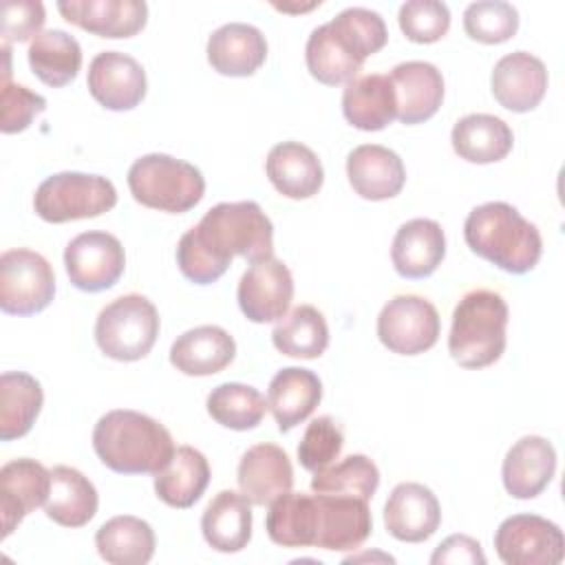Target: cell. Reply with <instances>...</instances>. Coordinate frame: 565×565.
Masks as SVG:
<instances>
[{
	"label": "cell",
	"instance_id": "37",
	"mask_svg": "<svg viewBox=\"0 0 565 565\" xmlns=\"http://www.w3.org/2000/svg\"><path fill=\"white\" fill-rule=\"evenodd\" d=\"M316 523H318L316 494L289 490L269 503L265 530L276 545L313 547Z\"/></svg>",
	"mask_w": 565,
	"mask_h": 565
},
{
	"label": "cell",
	"instance_id": "20",
	"mask_svg": "<svg viewBox=\"0 0 565 565\" xmlns=\"http://www.w3.org/2000/svg\"><path fill=\"white\" fill-rule=\"evenodd\" d=\"M347 177L362 199L386 201L402 192L406 168L395 150L380 143H362L347 157Z\"/></svg>",
	"mask_w": 565,
	"mask_h": 565
},
{
	"label": "cell",
	"instance_id": "2",
	"mask_svg": "<svg viewBox=\"0 0 565 565\" xmlns=\"http://www.w3.org/2000/svg\"><path fill=\"white\" fill-rule=\"evenodd\" d=\"M99 461L119 475H157L174 455L170 430L139 411L115 408L93 428Z\"/></svg>",
	"mask_w": 565,
	"mask_h": 565
},
{
	"label": "cell",
	"instance_id": "46",
	"mask_svg": "<svg viewBox=\"0 0 565 565\" xmlns=\"http://www.w3.org/2000/svg\"><path fill=\"white\" fill-rule=\"evenodd\" d=\"M46 13L38 0H7L2 4V44L26 42L42 33Z\"/></svg>",
	"mask_w": 565,
	"mask_h": 565
},
{
	"label": "cell",
	"instance_id": "15",
	"mask_svg": "<svg viewBox=\"0 0 565 565\" xmlns=\"http://www.w3.org/2000/svg\"><path fill=\"white\" fill-rule=\"evenodd\" d=\"M441 523V508L430 488L404 481L397 483L384 503L386 532L406 543H422L430 539Z\"/></svg>",
	"mask_w": 565,
	"mask_h": 565
},
{
	"label": "cell",
	"instance_id": "44",
	"mask_svg": "<svg viewBox=\"0 0 565 565\" xmlns=\"http://www.w3.org/2000/svg\"><path fill=\"white\" fill-rule=\"evenodd\" d=\"M402 33L417 44H433L450 29V11L439 0H408L399 7Z\"/></svg>",
	"mask_w": 565,
	"mask_h": 565
},
{
	"label": "cell",
	"instance_id": "11",
	"mask_svg": "<svg viewBox=\"0 0 565 565\" xmlns=\"http://www.w3.org/2000/svg\"><path fill=\"white\" fill-rule=\"evenodd\" d=\"M64 267L77 289L106 291L117 285L126 269L124 245L108 232H82L66 245Z\"/></svg>",
	"mask_w": 565,
	"mask_h": 565
},
{
	"label": "cell",
	"instance_id": "38",
	"mask_svg": "<svg viewBox=\"0 0 565 565\" xmlns=\"http://www.w3.org/2000/svg\"><path fill=\"white\" fill-rule=\"evenodd\" d=\"M271 342L282 355L316 360L329 347V327L316 307L298 305L276 322Z\"/></svg>",
	"mask_w": 565,
	"mask_h": 565
},
{
	"label": "cell",
	"instance_id": "22",
	"mask_svg": "<svg viewBox=\"0 0 565 565\" xmlns=\"http://www.w3.org/2000/svg\"><path fill=\"white\" fill-rule=\"evenodd\" d=\"M397 99V119L406 126L430 119L444 102L441 71L430 62H402L391 71Z\"/></svg>",
	"mask_w": 565,
	"mask_h": 565
},
{
	"label": "cell",
	"instance_id": "10",
	"mask_svg": "<svg viewBox=\"0 0 565 565\" xmlns=\"http://www.w3.org/2000/svg\"><path fill=\"white\" fill-rule=\"evenodd\" d=\"M494 550L505 565H558L565 556V536L545 516L512 514L499 523Z\"/></svg>",
	"mask_w": 565,
	"mask_h": 565
},
{
	"label": "cell",
	"instance_id": "12",
	"mask_svg": "<svg viewBox=\"0 0 565 565\" xmlns=\"http://www.w3.org/2000/svg\"><path fill=\"white\" fill-rule=\"evenodd\" d=\"M236 298L247 320L256 324L280 320L294 298V276L280 258H263L245 269L238 280Z\"/></svg>",
	"mask_w": 565,
	"mask_h": 565
},
{
	"label": "cell",
	"instance_id": "40",
	"mask_svg": "<svg viewBox=\"0 0 565 565\" xmlns=\"http://www.w3.org/2000/svg\"><path fill=\"white\" fill-rule=\"evenodd\" d=\"M380 486V470L366 455H349L313 472L311 490L318 494H344L369 501Z\"/></svg>",
	"mask_w": 565,
	"mask_h": 565
},
{
	"label": "cell",
	"instance_id": "5",
	"mask_svg": "<svg viewBox=\"0 0 565 565\" xmlns=\"http://www.w3.org/2000/svg\"><path fill=\"white\" fill-rule=\"evenodd\" d=\"M126 181L137 203L170 214L192 210L205 194V179L196 166L161 152L139 157Z\"/></svg>",
	"mask_w": 565,
	"mask_h": 565
},
{
	"label": "cell",
	"instance_id": "19",
	"mask_svg": "<svg viewBox=\"0 0 565 565\" xmlns=\"http://www.w3.org/2000/svg\"><path fill=\"white\" fill-rule=\"evenodd\" d=\"M556 472V450L539 435H525L512 444L501 466L503 488L514 499H534Z\"/></svg>",
	"mask_w": 565,
	"mask_h": 565
},
{
	"label": "cell",
	"instance_id": "28",
	"mask_svg": "<svg viewBox=\"0 0 565 565\" xmlns=\"http://www.w3.org/2000/svg\"><path fill=\"white\" fill-rule=\"evenodd\" d=\"M344 119L360 130L375 132L397 119L395 88L388 75L369 73L358 75L342 93Z\"/></svg>",
	"mask_w": 565,
	"mask_h": 565
},
{
	"label": "cell",
	"instance_id": "24",
	"mask_svg": "<svg viewBox=\"0 0 565 565\" xmlns=\"http://www.w3.org/2000/svg\"><path fill=\"white\" fill-rule=\"evenodd\" d=\"M446 256V236L433 218H411L395 232L391 260L402 278L430 276Z\"/></svg>",
	"mask_w": 565,
	"mask_h": 565
},
{
	"label": "cell",
	"instance_id": "42",
	"mask_svg": "<svg viewBox=\"0 0 565 565\" xmlns=\"http://www.w3.org/2000/svg\"><path fill=\"white\" fill-rule=\"evenodd\" d=\"M331 24L342 33V38L353 46V51L366 60L369 55L384 49L388 40L386 24L377 11L364 7H349L340 11Z\"/></svg>",
	"mask_w": 565,
	"mask_h": 565
},
{
	"label": "cell",
	"instance_id": "36",
	"mask_svg": "<svg viewBox=\"0 0 565 565\" xmlns=\"http://www.w3.org/2000/svg\"><path fill=\"white\" fill-rule=\"evenodd\" d=\"M44 393L40 382L24 371L0 375V439L24 437L42 411Z\"/></svg>",
	"mask_w": 565,
	"mask_h": 565
},
{
	"label": "cell",
	"instance_id": "3",
	"mask_svg": "<svg viewBox=\"0 0 565 565\" xmlns=\"http://www.w3.org/2000/svg\"><path fill=\"white\" fill-rule=\"evenodd\" d=\"M463 238L470 252L516 276L532 271L543 254L539 227L505 201H488L470 210Z\"/></svg>",
	"mask_w": 565,
	"mask_h": 565
},
{
	"label": "cell",
	"instance_id": "45",
	"mask_svg": "<svg viewBox=\"0 0 565 565\" xmlns=\"http://www.w3.org/2000/svg\"><path fill=\"white\" fill-rule=\"evenodd\" d=\"M46 110V99L40 93L29 90L22 84L2 79V119L0 130L4 135L22 132L31 126L35 115Z\"/></svg>",
	"mask_w": 565,
	"mask_h": 565
},
{
	"label": "cell",
	"instance_id": "34",
	"mask_svg": "<svg viewBox=\"0 0 565 565\" xmlns=\"http://www.w3.org/2000/svg\"><path fill=\"white\" fill-rule=\"evenodd\" d=\"M154 543L150 523L132 514L113 516L95 532V547L110 565H146L154 554Z\"/></svg>",
	"mask_w": 565,
	"mask_h": 565
},
{
	"label": "cell",
	"instance_id": "16",
	"mask_svg": "<svg viewBox=\"0 0 565 565\" xmlns=\"http://www.w3.org/2000/svg\"><path fill=\"white\" fill-rule=\"evenodd\" d=\"M51 490V470L40 461L22 457L0 468V516L2 539H7L26 514L46 503Z\"/></svg>",
	"mask_w": 565,
	"mask_h": 565
},
{
	"label": "cell",
	"instance_id": "17",
	"mask_svg": "<svg viewBox=\"0 0 565 565\" xmlns=\"http://www.w3.org/2000/svg\"><path fill=\"white\" fill-rule=\"evenodd\" d=\"M57 11L66 22L99 38H132L148 22L143 0H60Z\"/></svg>",
	"mask_w": 565,
	"mask_h": 565
},
{
	"label": "cell",
	"instance_id": "14",
	"mask_svg": "<svg viewBox=\"0 0 565 565\" xmlns=\"http://www.w3.org/2000/svg\"><path fill=\"white\" fill-rule=\"evenodd\" d=\"M318 523L316 543L329 552H353L358 550L373 530V516L369 501L344 497V494H318Z\"/></svg>",
	"mask_w": 565,
	"mask_h": 565
},
{
	"label": "cell",
	"instance_id": "1",
	"mask_svg": "<svg viewBox=\"0 0 565 565\" xmlns=\"http://www.w3.org/2000/svg\"><path fill=\"white\" fill-rule=\"evenodd\" d=\"M234 256H243L249 265L274 256V225L256 201L210 207L177 245V265L196 285L218 280Z\"/></svg>",
	"mask_w": 565,
	"mask_h": 565
},
{
	"label": "cell",
	"instance_id": "7",
	"mask_svg": "<svg viewBox=\"0 0 565 565\" xmlns=\"http://www.w3.org/2000/svg\"><path fill=\"white\" fill-rule=\"evenodd\" d=\"M117 203L110 179L86 172H57L46 177L33 196L35 214L46 223L95 218Z\"/></svg>",
	"mask_w": 565,
	"mask_h": 565
},
{
	"label": "cell",
	"instance_id": "31",
	"mask_svg": "<svg viewBox=\"0 0 565 565\" xmlns=\"http://www.w3.org/2000/svg\"><path fill=\"white\" fill-rule=\"evenodd\" d=\"M452 150L470 163H494L510 154L512 128L494 115L472 113L461 117L450 132Z\"/></svg>",
	"mask_w": 565,
	"mask_h": 565
},
{
	"label": "cell",
	"instance_id": "6",
	"mask_svg": "<svg viewBox=\"0 0 565 565\" xmlns=\"http://www.w3.org/2000/svg\"><path fill=\"white\" fill-rule=\"evenodd\" d=\"M159 327L157 307L141 294H126L99 311L95 342L117 362H137L154 347Z\"/></svg>",
	"mask_w": 565,
	"mask_h": 565
},
{
	"label": "cell",
	"instance_id": "9",
	"mask_svg": "<svg viewBox=\"0 0 565 565\" xmlns=\"http://www.w3.org/2000/svg\"><path fill=\"white\" fill-rule=\"evenodd\" d=\"M441 320L435 305L415 294L391 298L377 316L380 342L399 355H417L435 347Z\"/></svg>",
	"mask_w": 565,
	"mask_h": 565
},
{
	"label": "cell",
	"instance_id": "21",
	"mask_svg": "<svg viewBox=\"0 0 565 565\" xmlns=\"http://www.w3.org/2000/svg\"><path fill=\"white\" fill-rule=\"evenodd\" d=\"M238 488L252 505H269L291 490L294 468L287 452L276 444H256L238 461Z\"/></svg>",
	"mask_w": 565,
	"mask_h": 565
},
{
	"label": "cell",
	"instance_id": "25",
	"mask_svg": "<svg viewBox=\"0 0 565 565\" xmlns=\"http://www.w3.org/2000/svg\"><path fill=\"white\" fill-rule=\"evenodd\" d=\"M236 355L234 338L216 324L183 331L170 347V364L183 375L205 377L223 371Z\"/></svg>",
	"mask_w": 565,
	"mask_h": 565
},
{
	"label": "cell",
	"instance_id": "18",
	"mask_svg": "<svg viewBox=\"0 0 565 565\" xmlns=\"http://www.w3.org/2000/svg\"><path fill=\"white\" fill-rule=\"evenodd\" d=\"M490 86L494 99L503 108L512 113H530L545 97L547 68L536 55L527 51H514L494 64Z\"/></svg>",
	"mask_w": 565,
	"mask_h": 565
},
{
	"label": "cell",
	"instance_id": "23",
	"mask_svg": "<svg viewBox=\"0 0 565 565\" xmlns=\"http://www.w3.org/2000/svg\"><path fill=\"white\" fill-rule=\"evenodd\" d=\"M210 66L227 77H249L267 60V40L260 29L245 22H227L207 40Z\"/></svg>",
	"mask_w": 565,
	"mask_h": 565
},
{
	"label": "cell",
	"instance_id": "26",
	"mask_svg": "<svg viewBox=\"0 0 565 565\" xmlns=\"http://www.w3.org/2000/svg\"><path fill=\"white\" fill-rule=\"evenodd\" d=\"M265 172L271 185L287 199H309L318 194L324 181L318 154L300 141L276 143L267 154Z\"/></svg>",
	"mask_w": 565,
	"mask_h": 565
},
{
	"label": "cell",
	"instance_id": "4",
	"mask_svg": "<svg viewBox=\"0 0 565 565\" xmlns=\"http://www.w3.org/2000/svg\"><path fill=\"white\" fill-rule=\"evenodd\" d=\"M508 302L492 289L468 291L452 311L448 353L463 369L494 364L505 351Z\"/></svg>",
	"mask_w": 565,
	"mask_h": 565
},
{
	"label": "cell",
	"instance_id": "43",
	"mask_svg": "<svg viewBox=\"0 0 565 565\" xmlns=\"http://www.w3.org/2000/svg\"><path fill=\"white\" fill-rule=\"evenodd\" d=\"M344 446L342 428L335 424L333 417L322 415L309 422L305 428V435L298 444V461L305 470L318 472L327 466H331Z\"/></svg>",
	"mask_w": 565,
	"mask_h": 565
},
{
	"label": "cell",
	"instance_id": "39",
	"mask_svg": "<svg viewBox=\"0 0 565 565\" xmlns=\"http://www.w3.org/2000/svg\"><path fill=\"white\" fill-rule=\"evenodd\" d=\"M205 406L216 424L232 430H249L265 417L267 399L249 384L225 382L210 391Z\"/></svg>",
	"mask_w": 565,
	"mask_h": 565
},
{
	"label": "cell",
	"instance_id": "47",
	"mask_svg": "<svg viewBox=\"0 0 565 565\" xmlns=\"http://www.w3.org/2000/svg\"><path fill=\"white\" fill-rule=\"evenodd\" d=\"M430 563L433 565H446V563H452V565H486V554L481 550V543L472 536H466V534H452L448 539H444L433 556H430Z\"/></svg>",
	"mask_w": 565,
	"mask_h": 565
},
{
	"label": "cell",
	"instance_id": "13",
	"mask_svg": "<svg viewBox=\"0 0 565 565\" xmlns=\"http://www.w3.org/2000/svg\"><path fill=\"white\" fill-rule=\"evenodd\" d=\"M88 90L108 110H130L146 97V71L128 53L102 51L88 64Z\"/></svg>",
	"mask_w": 565,
	"mask_h": 565
},
{
	"label": "cell",
	"instance_id": "35",
	"mask_svg": "<svg viewBox=\"0 0 565 565\" xmlns=\"http://www.w3.org/2000/svg\"><path fill=\"white\" fill-rule=\"evenodd\" d=\"M26 57L33 75L53 88L71 84L82 68V46L62 29H49L35 35Z\"/></svg>",
	"mask_w": 565,
	"mask_h": 565
},
{
	"label": "cell",
	"instance_id": "27",
	"mask_svg": "<svg viewBox=\"0 0 565 565\" xmlns=\"http://www.w3.org/2000/svg\"><path fill=\"white\" fill-rule=\"evenodd\" d=\"M322 399L320 377L300 366L280 369L267 388V408L271 411L278 430L287 433L305 422Z\"/></svg>",
	"mask_w": 565,
	"mask_h": 565
},
{
	"label": "cell",
	"instance_id": "8",
	"mask_svg": "<svg viewBox=\"0 0 565 565\" xmlns=\"http://www.w3.org/2000/svg\"><path fill=\"white\" fill-rule=\"evenodd\" d=\"M55 274L33 249H7L0 256V309L11 316H33L51 305Z\"/></svg>",
	"mask_w": 565,
	"mask_h": 565
},
{
	"label": "cell",
	"instance_id": "30",
	"mask_svg": "<svg viewBox=\"0 0 565 565\" xmlns=\"http://www.w3.org/2000/svg\"><path fill=\"white\" fill-rule=\"evenodd\" d=\"M210 483V463L192 446H177L172 459L154 475V492L170 508H192Z\"/></svg>",
	"mask_w": 565,
	"mask_h": 565
},
{
	"label": "cell",
	"instance_id": "41",
	"mask_svg": "<svg viewBox=\"0 0 565 565\" xmlns=\"http://www.w3.org/2000/svg\"><path fill=\"white\" fill-rule=\"evenodd\" d=\"M519 29V11L503 0H479L463 11V31L481 44L508 42Z\"/></svg>",
	"mask_w": 565,
	"mask_h": 565
},
{
	"label": "cell",
	"instance_id": "32",
	"mask_svg": "<svg viewBox=\"0 0 565 565\" xmlns=\"http://www.w3.org/2000/svg\"><path fill=\"white\" fill-rule=\"evenodd\" d=\"M97 490L77 468L55 466L51 470V490L44 503V514L64 527H82L97 512Z\"/></svg>",
	"mask_w": 565,
	"mask_h": 565
},
{
	"label": "cell",
	"instance_id": "29",
	"mask_svg": "<svg viewBox=\"0 0 565 565\" xmlns=\"http://www.w3.org/2000/svg\"><path fill=\"white\" fill-rule=\"evenodd\" d=\"M201 532L212 550L241 552L252 539V503L243 492L221 490L201 516Z\"/></svg>",
	"mask_w": 565,
	"mask_h": 565
},
{
	"label": "cell",
	"instance_id": "33",
	"mask_svg": "<svg viewBox=\"0 0 565 565\" xmlns=\"http://www.w3.org/2000/svg\"><path fill=\"white\" fill-rule=\"evenodd\" d=\"M305 60L311 77L327 86L349 84L358 77L364 64L331 22L311 31L305 46Z\"/></svg>",
	"mask_w": 565,
	"mask_h": 565
},
{
	"label": "cell",
	"instance_id": "48",
	"mask_svg": "<svg viewBox=\"0 0 565 565\" xmlns=\"http://www.w3.org/2000/svg\"><path fill=\"white\" fill-rule=\"evenodd\" d=\"M316 4H320V2H313L311 7H300V11H309V9H313ZM278 9H282V11H298V7H280V4H276Z\"/></svg>",
	"mask_w": 565,
	"mask_h": 565
}]
</instances>
